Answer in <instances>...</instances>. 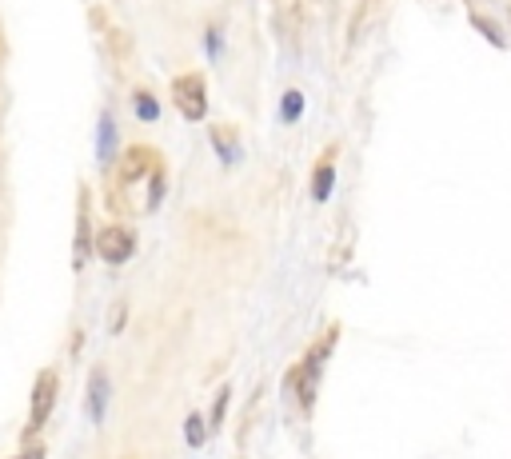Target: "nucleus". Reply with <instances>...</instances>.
I'll use <instances>...</instances> for the list:
<instances>
[{"mask_svg": "<svg viewBox=\"0 0 511 459\" xmlns=\"http://www.w3.org/2000/svg\"><path fill=\"white\" fill-rule=\"evenodd\" d=\"M108 396H113V384H108L104 372H93L88 379V415H93V424H104L108 415Z\"/></svg>", "mask_w": 511, "mask_h": 459, "instance_id": "5", "label": "nucleus"}, {"mask_svg": "<svg viewBox=\"0 0 511 459\" xmlns=\"http://www.w3.org/2000/svg\"><path fill=\"white\" fill-rule=\"evenodd\" d=\"M172 100L188 120H204V112H208V93H204V80L200 76H180L172 84Z\"/></svg>", "mask_w": 511, "mask_h": 459, "instance_id": "4", "label": "nucleus"}, {"mask_svg": "<svg viewBox=\"0 0 511 459\" xmlns=\"http://www.w3.org/2000/svg\"><path fill=\"white\" fill-rule=\"evenodd\" d=\"M280 112H284V120H300V112H304V96L288 93L284 100H280Z\"/></svg>", "mask_w": 511, "mask_h": 459, "instance_id": "10", "label": "nucleus"}, {"mask_svg": "<svg viewBox=\"0 0 511 459\" xmlns=\"http://www.w3.org/2000/svg\"><path fill=\"white\" fill-rule=\"evenodd\" d=\"M56 387H60L56 372H53V367H44V372H40V379L33 384V404H28V424H25L28 435L40 432V427L48 424V415H53V404H56Z\"/></svg>", "mask_w": 511, "mask_h": 459, "instance_id": "2", "label": "nucleus"}, {"mask_svg": "<svg viewBox=\"0 0 511 459\" xmlns=\"http://www.w3.org/2000/svg\"><path fill=\"white\" fill-rule=\"evenodd\" d=\"M16 459H44V452H40V447H33V452H25V455H16Z\"/></svg>", "mask_w": 511, "mask_h": 459, "instance_id": "13", "label": "nucleus"}, {"mask_svg": "<svg viewBox=\"0 0 511 459\" xmlns=\"http://www.w3.org/2000/svg\"><path fill=\"white\" fill-rule=\"evenodd\" d=\"M224 412H228V387L216 396V407H212V432H216L220 424H224Z\"/></svg>", "mask_w": 511, "mask_h": 459, "instance_id": "12", "label": "nucleus"}, {"mask_svg": "<svg viewBox=\"0 0 511 459\" xmlns=\"http://www.w3.org/2000/svg\"><path fill=\"white\" fill-rule=\"evenodd\" d=\"M184 439H188V447H204V439H208L204 419H200V415H188V419H184Z\"/></svg>", "mask_w": 511, "mask_h": 459, "instance_id": "8", "label": "nucleus"}, {"mask_svg": "<svg viewBox=\"0 0 511 459\" xmlns=\"http://www.w3.org/2000/svg\"><path fill=\"white\" fill-rule=\"evenodd\" d=\"M113 156H116V120L104 112L96 120V160L100 164H113Z\"/></svg>", "mask_w": 511, "mask_h": 459, "instance_id": "6", "label": "nucleus"}, {"mask_svg": "<svg viewBox=\"0 0 511 459\" xmlns=\"http://www.w3.org/2000/svg\"><path fill=\"white\" fill-rule=\"evenodd\" d=\"M148 180H152V184H148V200H144V208L152 212V208L160 204V200H164V172H152Z\"/></svg>", "mask_w": 511, "mask_h": 459, "instance_id": "9", "label": "nucleus"}, {"mask_svg": "<svg viewBox=\"0 0 511 459\" xmlns=\"http://www.w3.org/2000/svg\"><path fill=\"white\" fill-rule=\"evenodd\" d=\"M332 176H336V172H332V164H319V168H316V184H312V196L319 200V204H324V200L332 196Z\"/></svg>", "mask_w": 511, "mask_h": 459, "instance_id": "7", "label": "nucleus"}, {"mask_svg": "<svg viewBox=\"0 0 511 459\" xmlns=\"http://www.w3.org/2000/svg\"><path fill=\"white\" fill-rule=\"evenodd\" d=\"M93 248H96V256L104 259V264H128L136 252V239L128 228H120V224H108V228H100L96 239H93Z\"/></svg>", "mask_w": 511, "mask_h": 459, "instance_id": "3", "label": "nucleus"}, {"mask_svg": "<svg viewBox=\"0 0 511 459\" xmlns=\"http://www.w3.org/2000/svg\"><path fill=\"white\" fill-rule=\"evenodd\" d=\"M136 112H140V120H156V116H160V104H156V100L148 96V93H140V96H136Z\"/></svg>", "mask_w": 511, "mask_h": 459, "instance_id": "11", "label": "nucleus"}, {"mask_svg": "<svg viewBox=\"0 0 511 459\" xmlns=\"http://www.w3.org/2000/svg\"><path fill=\"white\" fill-rule=\"evenodd\" d=\"M332 339H336V332L324 339V344H316L312 352H308V359L300 367H292V387H296V404L304 407H312L316 404V387H319V367H324V359H328V352H332Z\"/></svg>", "mask_w": 511, "mask_h": 459, "instance_id": "1", "label": "nucleus"}]
</instances>
